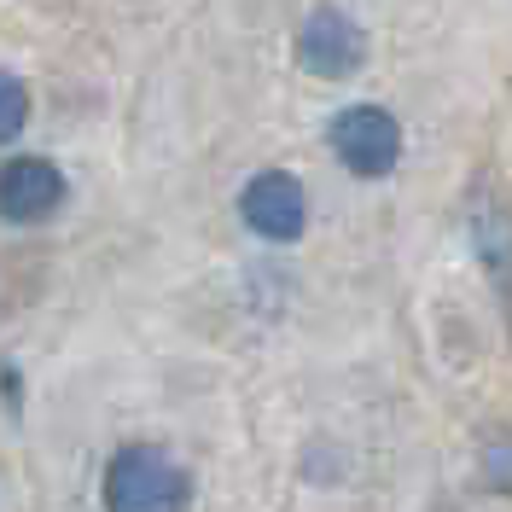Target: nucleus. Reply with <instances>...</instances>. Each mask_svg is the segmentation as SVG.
<instances>
[{"label":"nucleus","mask_w":512,"mask_h":512,"mask_svg":"<svg viewBox=\"0 0 512 512\" xmlns=\"http://www.w3.org/2000/svg\"><path fill=\"white\" fill-rule=\"evenodd\" d=\"M187 507V472L152 443L117 448L105 466V512H181Z\"/></svg>","instance_id":"1"},{"label":"nucleus","mask_w":512,"mask_h":512,"mask_svg":"<svg viewBox=\"0 0 512 512\" xmlns=\"http://www.w3.org/2000/svg\"><path fill=\"white\" fill-rule=\"evenodd\" d=\"M326 146H332V158L344 163L350 175L379 181V175H390V169L402 163V123H396L384 105H350V111L332 117Z\"/></svg>","instance_id":"2"},{"label":"nucleus","mask_w":512,"mask_h":512,"mask_svg":"<svg viewBox=\"0 0 512 512\" xmlns=\"http://www.w3.org/2000/svg\"><path fill=\"white\" fill-rule=\"evenodd\" d=\"M239 216H245V227H251L256 239L297 245L303 227H309V192H303V181L291 169H262L239 192Z\"/></svg>","instance_id":"3"},{"label":"nucleus","mask_w":512,"mask_h":512,"mask_svg":"<svg viewBox=\"0 0 512 512\" xmlns=\"http://www.w3.org/2000/svg\"><path fill=\"white\" fill-rule=\"evenodd\" d=\"M297 64L320 82H344L367 64V30L344 6H315L297 30Z\"/></svg>","instance_id":"4"},{"label":"nucleus","mask_w":512,"mask_h":512,"mask_svg":"<svg viewBox=\"0 0 512 512\" xmlns=\"http://www.w3.org/2000/svg\"><path fill=\"white\" fill-rule=\"evenodd\" d=\"M64 169L47 158H12L0 163V216L18 227L30 222H47L53 210L64 204Z\"/></svg>","instance_id":"5"},{"label":"nucleus","mask_w":512,"mask_h":512,"mask_svg":"<svg viewBox=\"0 0 512 512\" xmlns=\"http://www.w3.org/2000/svg\"><path fill=\"white\" fill-rule=\"evenodd\" d=\"M466 233L478 245L489 280L501 286V297H512V204L489 181H478L466 192Z\"/></svg>","instance_id":"6"},{"label":"nucleus","mask_w":512,"mask_h":512,"mask_svg":"<svg viewBox=\"0 0 512 512\" xmlns=\"http://www.w3.org/2000/svg\"><path fill=\"white\" fill-rule=\"evenodd\" d=\"M24 123H30V88L12 70H0V146H12Z\"/></svg>","instance_id":"7"},{"label":"nucleus","mask_w":512,"mask_h":512,"mask_svg":"<svg viewBox=\"0 0 512 512\" xmlns=\"http://www.w3.org/2000/svg\"><path fill=\"white\" fill-rule=\"evenodd\" d=\"M489 466H501V460H489ZM507 466H512V454H507ZM495 483H507L512 489V472H495Z\"/></svg>","instance_id":"8"}]
</instances>
